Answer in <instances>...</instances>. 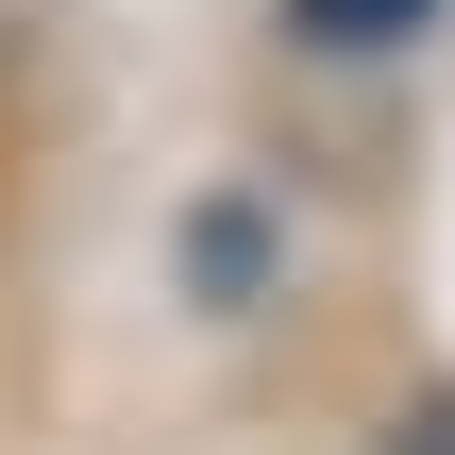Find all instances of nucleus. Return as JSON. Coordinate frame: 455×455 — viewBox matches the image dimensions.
<instances>
[{
  "label": "nucleus",
  "instance_id": "1",
  "mask_svg": "<svg viewBox=\"0 0 455 455\" xmlns=\"http://www.w3.org/2000/svg\"><path fill=\"white\" fill-rule=\"evenodd\" d=\"M388 455H455V405H439V422H405V439H388Z\"/></svg>",
  "mask_w": 455,
  "mask_h": 455
}]
</instances>
